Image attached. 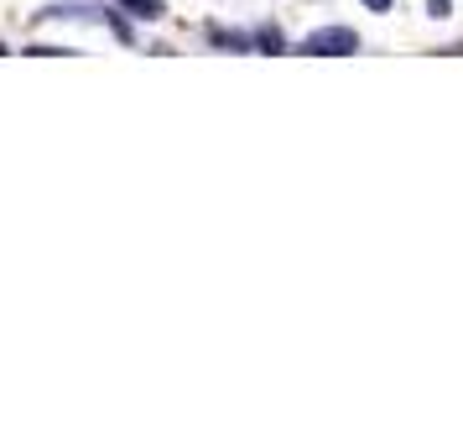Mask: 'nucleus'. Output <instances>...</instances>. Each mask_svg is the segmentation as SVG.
<instances>
[{
	"label": "nucleus",
	"mask_w": 463,
	"mask_h": 447,
	"mask_svg": "<svg viewBox=\"0 0 463 447\" xmlns=\"http://www.w3.org/2000/svg\"><path fill=\"white\" fill-rule=\"evenodd\" d=\"M354 47H359V37L349 26H317V32L302 37V52H307V58H349Z\"/></svg>",
	"instance_id": "obj_1"
},
{
	"label": "nucleus",
	"mask_w": 463,
	"mask_h": 447,
	"mask_svg": "<svg viewBox=\"0 0 463 447\" xmlns=\"http://www.w3.org/2000/svg\"><path fill=\"white\" fill-rule=\"evenodd\" d=\"M209 42L213 47H230V52H250L255 37H245V32H224V26H209Z\"/></svg>",
	"instance_id": "obj_2"
},
{
	"label": "nucleus",
	"mask_w": 463,
	"mask_h": 447,
	"mask_svg": "<svg viewBox=\"0 0 463 447\" xmlns=\"http://www.w3.org/2000/svg\"><path fill=\"white\" fill-rule=\"evenodd\" d=\"M120 5H126L130 16H141V22H156V16H162V11H167V5H162V0H120Z\"/></svg>",
	"instance_id": "obj_3"
},
{
	"label": "nucleus",
	"mask_w": 463,
	"mask_h": 447,
	"mask_svg": "<svg viewBox=\"0 0 463 447\" xmlns=\"http://www.w3.org/2000/svg\"><path fill=\"white\" fill-rule=\"evenodd\" d=\"M255 47H266V52L276 58V52H281L287 42H281V32H276V26H260V32H255Z\"/></svg>",
	"instance_id": "obj_4"
},
{
	"label": "nucleus",
	"mask_w": 463,
	"mask_h": 447,
	"mask_svg": "<svg viewBox=\"0 0 463 447\" xmlns=\"http://www.w3.org/2000/svg\"><path fill=\"white\" fill-rule=\"evenodd\" d=\"M364 5H370V11H391V0H364Z\"/></svg>",
	"instance_id": "obj_5"
}]
</instances>
